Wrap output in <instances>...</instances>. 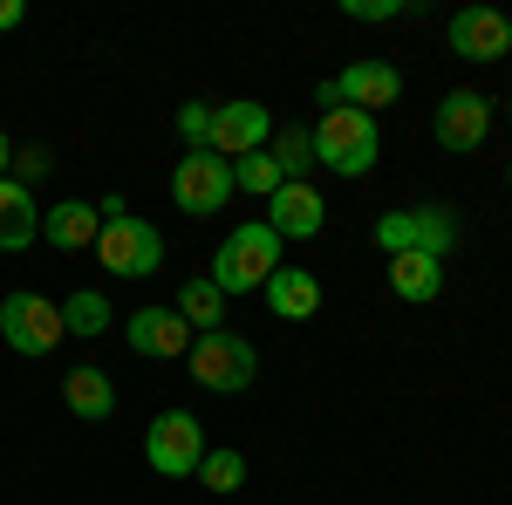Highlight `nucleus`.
Segmentation results:
<instances>
[{"label":"nucleus","instance_id":"f257e3e1","mask_svg":"<svg viewBox=\"0 0 512 505\" xmlns=\"http://www.w3.org/2000/svg\"><path fill=\"white\" fill-rule=\"evenodd\" d=\"M280 273V233L267 226V219H239L233 233L219 239V253H212V287L233 301V294H260L267 280Z\"/></svg>","mask_w":512,"mask_h":505},{"label":"nucleus","instance_id":"f03ea898","mask_svg":"<svg viewBox=\"0 0 512 505\" xmlns=\"http://www.w3.org/2000/svg\"><path fill=\"white\" fill-rule=\"evenodd\" d=\"M383 151V130L376 117H362V110H321L315 123V164H328L335 178H362L369 164Z\"/></svg>","mask_w":512,"mask_h":505},{"label":"nucleus","instance_id":"7ed1b4c3","mask_svg":"<svg viewBox=\"0 0 512 505\" xmlns=\"http://www.w3.org/2000/svg\"><path fill=\"white\" fill-rule=\"evenodd\" d=\"M376 246L383 253H431V260H444L451 246H458V212L451 205H410V212H383L376 219Z\"/></svg>","mask_w":512,"mask_h":505},{"label":"nucleus","instance_id":"20e7f679","mask_svg":"<svg viewBox=\"0 0 512 505\" xmlns=\"http://www.w3.org/2000/svg\"><path fill=\"white\" fill-rule=\"evenodd\" d=\"M185 362H192V383H198V389H212V396H239V389L253 383V369H260L253 342H246V335H233V328H219V335H198Z\"/></svg>","mask_w":512,"mask_h":505},{"label":"nucleus","instance_id":"39448f33","mask_svg":"<svg viewBox=\"0 0 512 505\" xmlns=\"http://www.w3.org/2000/svg\"><path fill=\"white\" fill-rule=\"evenodd\" d=\"M62 335H69V328H62V308H55L48 294L14 287V294L0 301V342H7L14 355H55Z\"/></svg>","mask_w":512,"mask_h":505},{"label":"nucleus","instance_id":"423d86ee","mask_svg":"<svg viewBox=\"0 0 512 505\" xmlns=\"http://www.w3.org/2000/svg\"><path fill=\"white\" fill-rule=\"evenodd\" d=\"M396 96H403V76H396L390 62H349L342 76H328V82L315 89L321 110H362V117L390 110Z\"/></svg>","mask_w":512,"mask_h":505},{"label":"nucleus","instance_id":"0eeeda50","mask_svg":"<svg viewBox=\"0 0 512 505\" xmlns=\"http://www.w3.org/2000/svg\"><path fill=\"white\" fill-rule=\"evenodd\" d=\"M226 198H233V164L219 151H185L178 157V171H171V205H178V212L212 219Z\"/></svg>","mask_w":512,"mask_h":505},{"label":"nucleus","instance_id":"6e6552de","mask_svg":"<svg viewBox=\"0 0 512 505\" xmlns=\"http://www.w3.org/2000/svg\"><path fill=\"white\" fill-rule=\"evenodd\" d=\"M144 458H151L158 478H192L198 458H205V430H198L192 410H164V417H151V430H144Z\"/></svg>","mask_w":512,"mask_h":505},{"label":"nucleus","instance_id":"1a4fd4ad","mask_svg":"<svg viewBox=\"0 0 512 505\" xmlns=\"http://www.w3.org/2000/svg\"><path fill=\"white\" fill-rule=\"evenodd\" d=\"M96 253H103V267L117 273V280H151L164 267V233L144 226V219H110L96 233Z\"/></svg>","mask_w":512,"mask_h":505},{"label":"nucleus","instance_id":"9d476101","mask_svg":"<svg viewBox=\"0 0 512 505\" xmlns=\"http://www.w3.org/2000/svg\"><path fill=\"white\" fill-rule=\"evenodd\" d=\"M267 137H274V110L267 103H253V96H239V103H219L212 110V151L226 157H246V151H267Z\"/></svg>","mask_w":512,"mask_h":505},{"label":"nucleus","instance_id":"9b49d317","mask_svg":"<svg viewBox=\"0 0 512 505\" xmlns=\"http://www.w3.org/2000/svg\"><path fill=\"white\" fill-rule=\"evenodd\" d=\"M123 342L137 355H151V362H178V355H192V328H185V314L178 308H137L123 321Z\"/></svg>","mask_w":512,"mask_h":505},{"label":"nucleus","instance_id":"f8f14e48","mask_svg":"<svg viewBox=\"0 0 512 505\" xmlns=\"http://www.w3.org/2000/svg\"><path fill=\"white\" fill-rule=\"evenodd\" d=\"M451 55H465V62H506L512 55V21L499 7H465V14H451Z\"/></svg>","mask_w":512,"mask_h":505},{"label":"nucleus","instance_id":"ddd939ff","mask_svg":"<svg viewBox=\"0 0 512 505\" xmlns=\"http://www.w3.org/2000/svg\"><path fill=\"white\" fill-rule=\"evenodd\" d=\"M485 137H492V103H485L478 89H451V96L437 103V144L465 157V151H478Z\"/></svg>","mask_w":512,"mask_h":505},{"label":"nucleus","instance_id":"4468645a","mask_svg":"<svg viewBox=\"0 0 512 505\" xmlns=\"http://www.w3.org/2000/svg\"><path fill=\"white\" fill-rule=\"evenodd\" d=\"M321 219H328V205H321L315 185H280V192L267 198V226L280 233V246H287V239H315Z\"/></svg>","mask_w":512,"mask_h":505},{"label":"nucleus","instance_id":"2eb2a0df","mask_svg":"<svg viewBox=\"0 0 512 505\" xmlns=\"http://www.w3.org/2000/svg\"><path fill=\"white\" fill-rule=\"evenodd\" d=\"M96 233H103V219H96L89 198H62L55 212H41V239L55 253H82V246H96Z\"/></svg>","mask_w":512,"mask_h":505},{"label":"nucleus","instance_id":"dca6fc26","mask_svg":"<svg viewBox=\"0 0 512 505\" xmlns=\"http://www.w3.org/2000/svg\"><path fill=\"white\" fill-rule=\"evenodd\" d=\"M41 239V205L28 185H14V178H0V253H21V246H35Z\"/></svg>","mask_w":512,"mask_h":505},{"label":"nucleus","instance_id":"f3484780","mask_svg":"<svg viewBox=\"0 0 512 505\" xmlns=\"http://www.w3.org/2000/svg\"><path fill=\"white\" fill-rule=\"evenodd\" d=\"M260 301L280 314V321H308V314L321 308V280L308 267H280L267 287H260Z\"/></svg>","mask_w":512,"mask_h":505},{"label":"nucleus","instance_id":"a211bd4d","mask_svg":"<svg viewBox=\"0 0 512 505\" xmlns=\"http://www.w3.org/2000/svg\"><path fill=\"white\" fill-rule=\"evenodd\" d=\"M62 403L76 410L82 424H103V417H117V383H110L103 369H89V362H82V369L62 376Z\"/></svg>","mask_w":512,"mask_h":505},{"label":"nucleus","instance_id":"6ab92c4d","mask_svg":"<svg viewBox=\"0 0 512 505\" xmlns=\"http://www.w3.org/2000/svg\"><path fill=\"white\" fill-rule=\"evenodd\" d=\"M444 260H431V253H396L390 260V287L396 301H437V287H444Z\"/></svg>","mask_w":512,"mask_h":505},{"label":"nucleus","instance_id":"aec40b11","mask_svg":"<svg viewBox=\"0 0 512 505\" xmlns=\"http://www.w3.org/2000/svg\"><path fill=\"white\" fill-rule=\"evenodd\" d=\"M274 164L287 185H308V171H315V130H301V123H274Z\"/></svg>","mask_w":512,"mask_h":505},{"label":"nucleus","instance_id":"412c9836","mask_svg":"<svg viewBox=\"0 0 512 505\" xmlns=\"http://www.w3.org/2000/svg\"><path fill=\"white\" fill-rule=\"evenodd\" d=\"M178 314H185L192 335H219V328H226V294H219L212 280H185V287H178Z\"/></svg>","mask_w":512,"mask_h":505},{"label":"nucleus","instance_id":"4be33fe9","mask_svg":"<svg viewBox=\"0 0 512 505\" xmlns=\"http://www.w3.org/2000/svg\"><path fill=\"white\" fill-rule=\"evenodd\" d=\"M62 328H69V335H110V301H103L96 287H76V294L62 301Z\"/></svg>","mask_w":512,"mask_h":505},{"label":"nucleus","instance_id":"5701e85b","mask_svg":"<svg viewBox=\"0 0 512 505\" xmlns=\"http://www.w3.org/2000/svg\"><path fill=\"white\" fill-rule=\"evenodd\" d=\"M287 178H280V164H274V151H246V157H233V192H253V198H274Z\"/></svg>","mask_w":512,"mask_h":505},{"label":"nucleus","instance_id":"b1692460","mask_svg":"<svg viewBox=\"0 0 512 505\" xmlns=\"http://www.w3.org/2000/svg\"><path fill=\"white\" fill-rule=\"evenodd\" d=\"M198 478H205V492H239L246 485V458L239 451H205L198 458Z\"/></svg>","mask_w":512,"mask_h":505},{"label":"nucleus","instance_id":"393cba45","mask_svg":"<svg viewBox=\"0 0 512 505\" xmlns=\"http://www.w3.org/2000/svg\"><path fill=\"white\" fill-rule=\"evenodd\" d=\"M178 137H185L192 151H212V103H185V110H178Z\"/></svg>","mask_w":512,"mask_h":505},{"label":"nucleus","instance_id":"a878e982","mask_svg":"<svg viewBox=\"0 0 512 505\" xmlns=\"http://www.w3.org/2000/svg\"><path fill=\"white\" fill-rule=\"evenodd\" d=\"M48 164H55V151H41V144H28V151H14V171H7V178H14V185H35V178L48 171Z\"/></svg>","mask_w":512,"mask_h":505},{"label":"nucleus","instance_id":"bb28decb","mask_svg":"<svg viewBox=\"0 0 512 505\" xmlns=\"http://www.w3.org/2000/svg\"><path fill=\"white\" fill-rule=\"evenodd\" d=\"M355 21H396V14H410V0H349Z\"/></svg>","mask_w":512,"mask_h":505},{"label":"nucleus","instance_id":"cd10ccee","mask_svg":"<svg viewBox=\"0 0 512 505\" xmlns=\"http://www.w3.org/2000/svg\"><path fill=\"white\" fill-rule=\"evenodd\" d=\"M21 21H28V7H21V0H0V35H7V28H21Z\"/></svg>","mask_w":512,"mask_h":505},{"label":"nucleus","instance_id":"c85d7f7f","mask_svg":"<svg viewBox=\"0 0 512 505\" xmlns=\"http://www.w3.org/2000/svg\"><path fill=\"white\" fill-rule=\"evenodd\" d=\"M14 171V144H7V130H0V178Z\"/></svg>","mask_w":512,"mask_h":505},{"label":"nucleus","instance_id":"c756f323","mask_svg":"<svg viewBox=\"0 0 512 505\" xmlns=\"http://www.w3.org/2000/svg\"><path fill=\"white\" fill-rule=\"evenodd\" d=\"M506 117H512V96H506Z\"/></svg>","mask_w":512,"mask_h":505},{"label":"nucleus","instance_id":"7c9ffc66","mask_svg":"<svg viewBox=\"0 0 512 505\" xmlns=\"http://www.w3.org/2000/svg\"><path fill=\"white\" fill-rule=\"evenodd\" d=\"M506 178H512V164H506Z\"/></svg>","mask_w":512,"mask_h":505}]
</instances>
